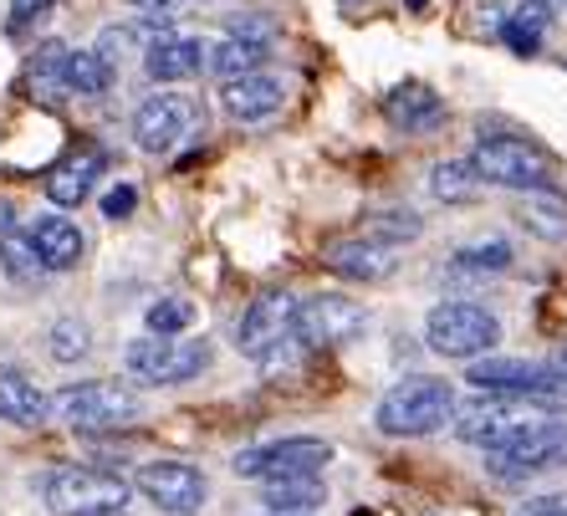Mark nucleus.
I'll return each mask as SVG.
<instances>
[{
	"instance_id": "20",
	"label": "nucleus",
	"mask_w": 567,
	"mask_h": 516,
	"mask_svg": "<svg viewBox=\"0 0 567 516\" xmlns=\"http://www.w3.org/2000/svg\"><path fill=\"white\" fill-rule=\"evenodd\" d=\"M0 420L21 424V430H37L41 420H52V399L41 394V384L31 373L6 369L0 373Z\"/></svg>"
},
{
	"instance_id": "14",
	"label": "nucleus",
	"mask_w": 567,
	"mask_h": 516,
	"mask_svg": "<svg viewBox=\"0 0 567 516\" xmlns=\"http://www.w3.org/2000/svg\"><path fill=\"white\" fill-rule=\"evenodd\" d=\"M138 491H144L164 516H199V506L210 496V481L189 461H148L144 471H138Z\"/></svg>"
},
{
	"instance_id": "23",
	"label": "nucleus",
	"mask_w": 567,
	"mask_h": 516,
	"mask_svg": "<svg viewBox=\"0 0 567 516\" xmlns=\"http://www.w3.org/2000/svg\"><path fill=\"white\" fill-rule=\"evenodd\" d=\"M0 271H6L16 287H41V281L52 277L37 251V240H31V230H16V226L0 236Z\"/></svg>"
},
{
	"instance_id": "22",
	"label": "nucleus",
	"mask_w": 567,
	"mask_h": 516,
	"mask_svg": "<svg viewBox=\"0 0 567 516\" xmlns=\"http://www.w3.org/2000/svg\"><path fill=\"white\" fill-rule=\"evenodd\" d=\"M322 502H328V486H322V476H281V481H261V506H266V512L312 516Z\"/></svg>"
},
{
	"instance_id": "15",
	"label": "nucleus",
	"mask_w": 567,
	"mask_h": 516,
	"mask_svg": "<svg viewBox=\"0 0 567 516\" xmlns=\"http://www.w3.org/2000/svg\"><path fill=\"white\" fill-rule=\"evenodd\" d=\"M281 103H287V82L271 78V72H246V78L220 82V107L236 123H261L277 118Z\"/></svg>"
},
{
	"instance_id": "18",
	"label": "nucleus",
	"mask_w": 567,
	"mask_h": 516,
	"mask_svg": "<svg viewBox=\"0 0 567 516\" xmlns=\"http://www.w3.org/2000/svg\"><path fill=\"white\" fill-rule=\"evenodd\" d=\"M103 148H93V144H82V148H72L62 164H56L52 174H47V199H52L56 210H78L82 199L93 195V179L103 174Z\"/></svg>"
},
{
	"instance_id": "43",
	"label": "nucleus",
	"mask_w": 567,
	"mask_h": 516,
	"mask_svg": "<svg viewBox=\"0 0 567 516\" xmlns=\"http://www.w3.org/2000/svg\"><path fill=\"white\" fill-rule=\"evenodd\" d=\"M118 516H128V512H118Z\"/></svg>"
},
{
	"instance_id": "21",
	"label": "nucleus",
	"mask_w": 567,
	"mask_h": 516,
	"mask_svg": "<svg viewBox=\"0 0 567 516\" xmlns=\"http://www.w3.org/2000/svg\"><path fill=\"white\" fill-rule=\"evenodd\" d=\"M31 240H37L47 271H72L82 261V230L66 215H37L31 220Z\"/></svg>"
},
{
	"instance_id": "19",
	"label": "nucleus",
	"mask_w": 567,
	"mask_h": 516,
	"mask_svg": "<svg viewBox=\"0 0 567 516\" xmlns=\"http://www.w3.org/2000/svg\"><path fill=\"white\" fill-rule=\"evenodd\" d=\"M383 118L404 133H435L445 123V97L430 82H399L394 93L383 97Z\"/></svg>"
},
{
	"instance_id": "38",
	"label": "nucleus",
	"mask_w": 567,
	"mask_h": 516,
	"mask_svg": "<svg viewBox=\"0 0 567 516\" xmlns=\"http://www.w3.org/2000/svg\"><path fill=\"white\" fill-rule=\"evenodd\" d=\"M553 369L563 373V384H567V348H557V358H553Z\"/></svg>"
},
{
	"instance_id": "26",
	"label": "nucleus",
	"mask_w": 567,
	"mask_h": 516,
	"mask_svg": "<svg viewBox=\"0 0 567 516\" xmlns=\"http://www.w3.org/2000/svg\"><path fill=\"white\" fill-rule=\"evenodd\" d=\"M266 62V41H251V37H225L210 47V72L220 82L230 78H246V72H261Z\"/></svg>"
},
{
	"instance_id": "31",
	"label": "nucleus",
	"mask_w": 567,
	"mask_h": 516,
	"mask_svg": "<svg viewBox=\"0 0 567 516\" xmlns=\"http://www.w3.org/2000/svg\"><path fill=\"white\" fill-rule=\"evenodd\" d=\"M31 87H37L47 103H52L56 93H66V47L62 41H52V47L37 52V62H31Z\"/></svg>"
},
{
	"instance_id": "24",
	"label": "nucleus",
	"mask_w": 567,
	"mask_h": 516,
	"mask_svg": "<svg viewBox=\"0 0 567 516\" xmlns=\"http://www.w3.org/2000/svg\"><path fill=\"white\" fill-rule=\"evenodd\" d=\"M516 220L532 230L537 240H567V199L557 189H532L516 205Z\"/></svg>"
},
{
	"instance_id": "41",
	"label": "nucleus",
	"mask_w": 567,
	"mask_h": 516,
	"mask_svg": "<svg viewBox=\"0 0 567 516\" xmlns=\"http://www.w3.org/2000/svg\"><path fill=\"white\" fill-rule=\"evenodd\" d=\"M266 516H287V512H266Z\"/></svg>"
},
{
	"instance_id": "27",
	"label": "nucleus",
	"mask_w": 567,
	"mask_h": 516,
	"mask_svg": "<svg viewBox=\"0 0 567 516\" xmlns=\"http://www.w3.org/2000/svg\"><path fill=\"white\" fill-rule=\"evenodd\" d=\"M481 174H475L471 159H440L435 169H430V195L445 199V205H471L475 195H481Z\"/></svg>"
},
{
	"instance_id": "39",
	"label": "nucleus",
	"mask_w": 567,
	"mask_h": 516,
	"mask_svg": "<svg viewBox=\"0 0 567 516\" xmlns=\"http://www.w3.org/2000/svg\"><path fill=\"white\" fill-rule=\"evenodd\" d=\"M547 11H553V16H567V0H547Z\"/></svg>"
},
{
	"instance_id": "34",
	"label": "nucleus",
	"mask_w": 567,
	"mask_h": 516,
	"mask_svg": "<svg viewBox=\"0 0 567 516\" xmlns=\"http://www.w3.org/2000/svg\"><path fill=\"white\" fill-rule=\"evenodd\" d=\"M516 516H567V491H542L516 506Z\"/></svg>"
},
{
	"instance_id": "10",
	"label": "nucleus",
	"mask_w": 567,
	"mask_h": 516,
	"mask_svg": "<svg viewBox=\"0 0 567 516\" xmlns=\"http://www.w3.org/2000/svg\"><path fill=\"white\" fill-rule=\"evenodd\" d=\"M199 128H205V107L189 93H179V87H164V93L144 97L138 113H133V144L144 154H169L185 138H195Z\"/></svg>"
},
{
	"instance_id": "6",
	"label": "nucleus",
	"mask_w": 567,
	"mask_h": 516,
	"mask_svg": "<svg viewBox=\"0 0 567 516\" xmlns=\"http://www.w3.org/2000/svg\"><path fill=\"white\" fill-rule=\"evenodd\" d=\"M47 506L56 516H118L133 502V486L113 471H93V465H62L41 486Z\"/></svg>"
},
{
	"instance_id": "2",
	"label": "nucleus",
	"mask_w": 567,
	"mask_h": 516,
	"mask_svg": "<svg viewBox=\"0 0 567 516\" xmlns=\"http://www.w3.org/2000/svg\"><path fill=\"white\" fill-rule=\"evenodd\" d=\"M553 404L547 399H527V394H475L455 410V440L475 445V451H502L512 445L522 430H532L537 420H547Z\"/></svg>"
},
{
	"instance_id": "3",
	"label": "nucleus",
	"mask_w": 567,
	"mask_h": 516,
	"mask_svg": "<svg viewBox=\"0 0 567 516\" xmlns=\"http://www.w3.org/2000/svg\"><path fill=\"white\" fill-rule=\"evenodd\" d=\"M471 164H475V174H481L486 185L522 189V195L557 185L553 154H547L542 144H532V138H522V133H481Z\"/></svg>"
},
{
	"instance_id": "5",
	"label": "nucleus",
	"mask_w": 567,
	"mask_h": 516,
	"mask_svg": "<svg viewBox=\"0 0 567 516\" xmlns=\"http://www.w3.org/2000/svg\"><path fill=\"white\" fill-rule=\"evenodd\" d=\"M52 414L66 424V430H123L144 414V399L133 394L128 384H113V379H87V384H66L62 394L52 399Z\"/></svg>"
},
{
	"instance_id": "12",
	"label": "nucleus",
	"mask_w": 567,
	"mask_h": 516,
	"mask_svg": "<svg viewBox=\"0 0 567 516\" xmlns=\"http://www.w3.org/2000/svg\"><path fill=\"white\" fill-rule=\"evenodd\" d=\"M363 332H369V312L343 291H317L297 302V343L302 348H348Z\"/></svg>"
},
{
	"instance_id": "13",
	"label": "nucleus",
	"mask_w": 567,
	"mask_h": 516,
	"mask_svg": "<svg viewBox=\"0 0 567 516\" xmlns=\"http://www.w3.org/2000/svg\"><path fill=\"white\" fill-rule=\"evenodd\" d=\"M465 384L475 394H527V399H553L563 384V373L553 369V358H475L465 369Z\"/></svg>"
},
{
	"instance_id": "8",
	"label": "nucleus",
	"mask_w": 567,
	"mask_h": 516,
	"mask_svg": "<svg viewBox=\"0 0 567 516\" xmlns=\"http://www.w3.org/2000/svg\"><path fill=\"white\" fill-rule=\"evenodd\" d=\"M236 343H240V353L251 358V363H261V369L287 363V353L297 348V297H291V291H261V297L246 307V318H240Z\"/></svg>"
},
{
	"instance_id": "30",
	"label": "nucleus",
	"mask_w": 567,
	"mask_h": 516,
	"mask_svg": "<svg viewBox=\"0 0 567 516\" xmlns=\"http://www.w3.org/2000/svg\"><path fill=\"white\" fill-rule=\"evenodd\" d=\"M47 353L56 363H82V358L93 353V328L82 318H56L52 332H47Z\"/></svg>"
},
{
	"instance_id": "29",
	"label": "nucleus",
	"mask_w": 567,
	"mask_h": 516,
	"mask_svg": "<svg viewBox=\"0 0 567 516\" xmlns=\"http://www.w3.org/2000/svg\"><path fill=\"white\" fill-rule=\"evenodd\" d=\"M113 87V62L103 52H66V93L103 97Z\"/></svg>"
},
{
	"instance_id": "37",
	"label": "nucleus",
	"mask_w": 567,
	"mask_h": 516,
	"mask_svg": "<svg viewBox=\"0 0 567 516\" xmlns=\"http://www.w3.org/2000/svg\"><path fill=\"white\" fill-rule=\"evenodd\" d=\"M11 220H16V210H11V205H6V199H0V236L11 230Z\"/></svg>"
},
{
	"instance_id": "1",
	"label": "nucleus",
	"mask_w": 567,
	"mask_h": 516,
	"mask_svg": "<svg viewBox=\"0 0 567 516\" xmlns=\"http://www.w3.org/2000/svg\"><path fill=\"white\" fill-rule=\"evenodd\" d=\"M455 410H461L455 384H445V379H404V384H394L379 399L373 424L394 440H420V435L445 430L455 420Z\"/></svg>"
},
{
	"instance_id": "32",
	"label": "nucleus",
	"mask_w": 567,
	"mask_h": 516,
	"mask_svg": "<svg viewBox=\"0 0 567 516\" xmlns=\"http://www.w3.org/2000/svg\"><path fill=\"white\" fill-rule=\"evenodd\" d=\"M144 322L154 338H179V332H189V322H195V302H185V297H158Z\"/></svg>"
},
{
	"instance_id": "35",
	"label": "nucleus",
	"mask_w": 567,
	"mask_h": 516,
	"mask_svg": "<svg viewBox=\"0 0 567 516\" xmlns=\"http://www.w3.org/2000/svg\"><path fill=\"white\" fill-rule=\"evenodd\" d=\"M133 205H138V189H133V185H113L103 195V215H107V220H128Z\"/></svg>"
},
{
	"instance_id": "17",
	"label": "nucleus",
	"mask_w": 567,
	"mask_h": 516,
	"mask_svg": "<svg viewBox=\"0 0 567 516\" xmlns=\"http://www.w3.org/2000/svg\"><path fill=\"white\" fill-rule=\"evenodd\" d=\"M322 261H328L338 277L363 281V287H373V281H389V277H394V246H389V240H373V236L332 240L328 251H322Z\"/></svg>"
},
{
	"instance_id": "4",
	"label": "nucleus",
	"mask_w": 567,
	"mask_h": 516,
	"mask_svg": "<svg viewBox=\"0 0 567 516\" xmlns=\"http://www.w3.org/2000/svg\"><path fill=\"white\" fill-rule=\"evenodd\" d=\"M424 343H430L435 358L475 363V358H486L491 348L502 343V322L481 302H440V307H430V318H424Z\"/></svg>"
},
{
	"instance_id": "28",
	"label": "nucleus",
	"mask_w": 567,
	"mask_h": 516,
	"mask_svg": "<svg viewBox=\"0 0 567 516\" xmlns=\"http://www.w3.org/2000/svg\"><path fill=\"white\" fill-rule=\"evenodd\" d=\"M512 271V246L506 240H475L450 256V277H502Z\"/></svg>"
},
{
	"instance_id": "33",
	"label": "nucleus",
	"mask_w": 567,
	"mask_h": 516,
	"mask_svg": "<svg viewBox=\"0 0 567 516\" xmlns=\"http://www.w3.org/2000/svg\"><path fill=\"white\" fill-rule=\"evenodd\" d=\"M420 230H424V220L414 210H383V215H373L369 236L394 246V240H420Z\"/></svg>"
},
{
	"instance_id": "16",
	"label": "nucleus",
	"mask_w": 567,
	"mask_h": 516,
	"mask_svg": "<svg viewBox=\"0 0 567 516\" xmlns=\"http://www.w3.org/2000/svg\"><path fill=\"white\" fill-rule=\"evenodd\" d=\"M210 66V52L199 37H179V31H158L144 47V72L154 82H189Z\"/></svg>"
},
{
	"instance_id": "9",
	"label": "nucleus",
	"mask_w": 567,
	"mask_h": 516,
	"mask_svg": "<svg viewBox=\"0 0 567 516\" xmlns=\"http://www.w3.org/2000/svg\"><path fill=\"white\" fill-rule=\"evenodd\" d=\"M557 465H567V420H557V414H547V420H537L532 430H522L502 451H486V471L502 481V486L542 476V471H557Z\"/></svg>"
},
{
	"instance_id": "36",
	"label": "nucleus",
	"mask_w": 567,
	"mask_h": 516,
	"mask_svg": "<svg viewBox=\"0 0 567 516\" xmlns=\"http://www.w3.org/2000/svg\"><path fill=\"white\" fill-rule=\"evenodd\" d=\"M128 6H138L148 21H158V27H169V16H174V6H179V0H128Z\"/></svg>"
},
{
	"instance_id": "7",
	"label": "nucleus",
	"mask_w": 567,
	"mask_h": 516,
	"mask_svg": "<svg viewBox=\"0 0 567 516\" xmlns=\"http://www.w3.org/2000/svg\"><path fill=\"white\" fill-rule=\"evenodd\" d=\"M215 348L205 338H133L128 353H123V369L138 379V384H158V389H174V384H189L199 373L210 369Z\"/></svg>"
},
{
	"instance_id": "42",
	"label": "nucleus",
	"mask_w": 567,
	"mask_h": 516,
	"mask_svg": "<svg viewBox=\"0 0 567 516\" xmlns=\"http://www.w3.org/2000/svg\"><path fill=\"white\" fill-rule=\"evenodd\" d=\"M343 6H353V0H343Z\"/></svg>"
},
{
	"instance_id": "25",
	"label": "nucleus",
	"mask_w": 567,
	"mask_h": 516,
	"mask_svg": "<svg viewBox=\"0 0 567 516\" xmlns=\"http://www.w3.org/2000/svg\"><path fill=\"white\" fill-rule=\"evenodd\" d=\"M553 27V11H547V0H527V6H516L512 16L502 21V41L512 47L516 56H537L542 52V37Z\"/></svg>"
},
{
	"instance_id": "11",
	"label": "nucleus",
	"mask_w": 567,
	"mask_h": 516,
	"mask_svg": "<svg viewBox=\"0 0 567 516\" xmlns=\"http://www.w3.org/2000/svg\"><path fill=\"white\" fill-rule=\"evenodd\" d=\"M332 461V445L317 435H287L271 445H251L230 461L240 481H281V476H322V465Z\"/></svg>"
},
{
	"instance_id": "40",
	"label": "nucleus",
	"mask_w": 567,
	"mask_h": 516,
	"mask_svg": "<svg viewBox=\"0 0 567 516\" xmlns=\"http://www.w3.org/2000/svg\"><path fill=\"white\" fill-rule=\"evenodd\" d=\"M424 6H430V0H410V11H424Z\"/></svg>"
}]
</instances>
